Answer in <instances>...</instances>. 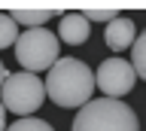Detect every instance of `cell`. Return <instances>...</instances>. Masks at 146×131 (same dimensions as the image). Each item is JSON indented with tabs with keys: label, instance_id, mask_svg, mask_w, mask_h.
Masks as SVG:
<instances>
[{
	"label": "cell",
	"instance_id": "obj_1",
	"mask_svg": "<svg viewBox=\"0 0 146 131\" xmlns=\"http://www.w3.org/2000/svg\"><path fill=\"white\" fill-rule=\"evenodd\" d=\"M46 98L64 110L85 107L94 94V73L79 58H58L46 76Z\"/></svg>",
	"mask_w": 146,
	"mask_h": 131
},
{
	"label": "cell",
	"instance_id": "obj_2",
	"mask_svg": "<svg viewBox=\"0 0 146 131\" xmlns=\"http://www.w3.org/2000/svg\"><path fill=\"white\" fill-rule=\"evenodd\" d=\"M73 131H140L137 113L119 98H98L79 107Z\"/></svg>",
	"mask_w": 146,
	"mask_h": 131
},
{
	"label": "cell",
	"instance_id": "obj_3",
	"mask_svg": "<svg viewBox=\"0 0 146 131\" xmlns=\"http://www.w3.org/2000/svg\"><path fill=\"white\" fill-rule=\"evenodd\" d=\"M43 101H46V85L36 73H27V70L9 73L6 82L0 85V104H3V110L15 113L18 119L36 113Z\"/></svg>",
	"mask_w": 146,
	"mask_h": 131
},
{
	"label": "cell",
	"instance_id": "obj_4",
	"mask_svg": "<svg viewBox=\"0 0 146 131\" xmlns=\"http://www.w3.org/2000/svg\"><path fill=\"white\" fill-rule=\"evenodd\" d=\"M12 55L27 73H40V70H49V67L58 61V37L46 28H31L21 31L18 40L12 43Z\"/></svg>",
	"mask_w": 146,
	"mask_h": 131
},
{
	"label": "cell",
	"instance_id": "obj_5",
	"mask_svg": "<svg viewBox=\"0 0 146 131\" xmlns=\"http://www.w3.org/2000/svg\"><path fill=\"white\" fill-rule=\"evenodd\" d=\"M94 82H98V88L107 94V98H122V94H128L134 88L137 73H134V67L128 64V61H122V58H107V61L98 67Z\"/></svg>",
	"mask_w": 146,
	"mask_h": 131
},
{
	"label": "cell",
	"instance_id": "obj_6",
	"mask_svg": "<svg viewBox=\"0 0 146 131\" xmlns=\"http://www.w3.org/2000/svg\"><path fill=\"white\" fill-rule=\"evenodd\" d=\"M104 40H107V46L113 49V52H125V49H131L134 40H137L134 21L128 19V15H116V19L107 25V31H104Z\"/></svg>",
	"mask_w": 146,
	"mask_h": 131
},
{
	"label": "cell",
	"instance_id": "obj_7",
	"mask_svg": "<svg viewBox=\"0 0 146 131\" xmlns=\"http://www.w3.org/2000/svg\"><path fill=\"white\" fill-rule=\"evenodd\" d=\"M91 28L82 12H61V28H58V40L70 43V46H82L88 40Z\"/></svg>",
	"mask_w": 146,
	"mask_h": 131
},
{
	"label": "cell",
	"instance_id": "obj_8",
	"mask_svg": "<svg viewBox=\"0 0 146 131\" xmlns=\"http://www.w3.org/2000/svg\"><path fill=\"white\" fill-rule=\"evenodd\" d=\"M52 15H58V12L55 9H12L9 12V19L15 21V25H25L27 31L31 28H43Z\"/></svg>",
	"mask_w": 146,
	"mask_h": 131
},
{
	"label": "cell",
	"instance_id": "obj_9",
	"mask_svg": "<svg viewBox=\"0 0 146 131\" xmlns=\"http://www.w3.org/2000/svg\"><path fill=\"white\" fill-rule=\"evenodd\" d=\"M131 67H134L137 76L146 79V28H143V34L134 40V46H131Z\"/></svg>",
	"mask_w": 146,
	"mask_h": 131
},
{
	"label": "cell",
	"instance_id": "obj_10",
	"mask_svg": "<svg viewBox=\"0 0 146 131\" xmlns=\"http://www.w3.org/2000/svg\"><path fill=\"white\" fill-rule=\"evenodd\" d=\"M18 40V25L9 19V12H0V49H9Z\"/></svg>",
	"mask_w": 146,
	"mask_h": 131
},
{
	"label": "cell",
	"instance_id": "obj_11",
	"mask_svg": "<svg viewBox=\"0 0 146 131\" xmlns=\"http://www.w3.org/2000/svg\"><path fill=\"white\" fill-rule=\"evenodd\" d=\"M6 131H55L52 125L46 119H34V116H25V119H18V122H12Z\"/></svg>",
	"mask_w": 146,
	"mask_h": 131
},
{
	"label": "cell",
	"instance_id": "obj_12",
	"mask_svg": "<svg viewBox=\"0 0 146 131\" xmlns=\"http://www.w3.org/2000/svg\"><path fill=\"white\" fill-rule=\"evenodd\" d=\"M82 15H85V21H88V25H91V21H107V25H110L119 12H113V9H88V12H82Z\"/></svg>",
	"mask_w": 146,
	"mask_h": 131
},
{
	"label": "cell",
	"instance_id": "obj_13",
	"mask_svg": "<svg viewBox=\"0 0 146 131\" xmlns=\"http://www.w3.org/2000/svg\"><path fill=\"white\" fill-rule=\"evenodd\" d=\"M0 131H6V110H3V104H0Z\"/></svg>",
	"mask_w": 146,
	"mask_h": 131
},
{
	"label": "cell",
	"instance_id": "obj_14",
	"mask_svg": "<svg viewBox=\"0 0 146 131\" xmlns=\"http://www.w3.org/2000/svg\"><path fill=\"white\" fill-rule=\"evenodd\" d=\"M6 76H9V70H6V67H3V61H0V85L6 82Z\"/></svg>",
	"mask_w": 146,
	"mask_h": 131
}]
</instances>
